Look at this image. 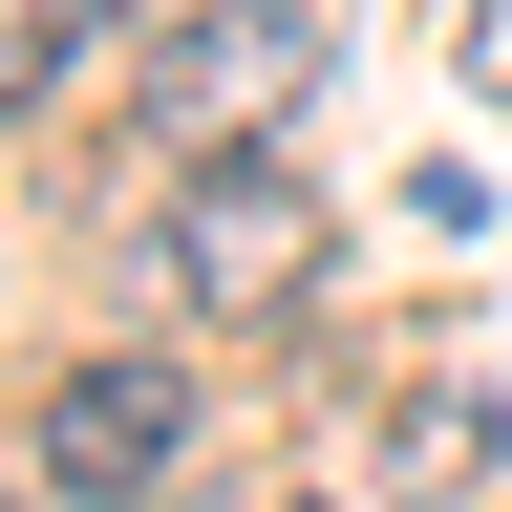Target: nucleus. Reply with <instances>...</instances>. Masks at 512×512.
<instances>
[{
    "mask_svg": "<svg viewBox=\"0 0 512 512\" xmlns=\"http://www.w3.org/2000/svg\"><path fill=\"white\" fill-rule=\"evenodd\" d=\"M299 86H320V0H214V22H171V43H150V107L192 128V150L299 128Z\"/></svg>",
    "mask_w": 512,
    "mask_h": 512,
    "instance_id": "f03ea898",
    "label": "nucleus"
},
{
    "mask_svg": "<svg viewBox=\"0 0 512 512\" xmlns=\"http://www.w3.org/2000/svg\"><path fill=\"white\" fill-rule=\"evenodd\" d=\"M171 470H192V384H171V363H64V384H43V491L150 512Z\"/></svg>",
    "mask_w": 512,
    "mask_h": 512,
    "instance_id": "7ed1b4c3",
    "label": "nucleus"
},
{
    "mask_svg": "<svg viewBox=\"0 0 512 512\" xmlns=\"http://www.w3.org/2000/svg\"><path fill=\"white\" fill-rule=\"evenodd\" d=\"M171 299L192 320H299L320 299V192L278 150H214V171L171 192Z\"/></svg>",
    "mask_w": 512,
    "mask_h": 512,
    "instance_id": "f257e3e1",
    "label": "nucleus"
},
{
    "mask_svg": "<svg viewBox=\"0 0 512 512\" xmlns=\"http://www.w3.org/2000/svg\"><path fill=\"white\" fill-rule=\"evenodd\" d=\"M86 64H107V0H0V128L43 86H86Z\"/></svg>",
    "mask_w": 512,
    "mask_h": 512,
    "instance_id": "20e7f679",
    "label": "nucleus"
},
{
    "mask_svg": "<svg viewBox=\"0 0 512 512\" xmlns=\"http://www.w3.org/2000/svg\"><path fill=\"white\" fill-rule=\"evenodd\" d=\"M470 64H491V86H512V0H470Z\"/></svg>",
    "mask_w": 512,
    "mask_h": 512,
    "instance_id": "39448f33",
    "label": "nucleus"
}]
</instances>
